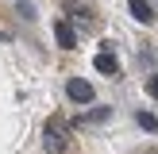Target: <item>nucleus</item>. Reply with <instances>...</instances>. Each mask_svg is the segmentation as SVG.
I'll return each instance as SVG.
<instances>
[{"label":"nucleus","mask_w":158,"mask_h":154,"mask_svg":"<svg viewBox=\"0 0 158 154\" xmlns=\"http://www.w3.org/2000/svg\"><path fill=\"white\" fill-rule=\"evenodd\" d=\"M131 19H139V23H154V8L147 4V0H131Z\"/></svg>","instance_id":"4"},{"label":"nucleus","mask_w":158,"mask_h":154,"mask_svg":"<svg viewBox=\"0 0 158 154\" xmlns=\"http://www.w3.org/2000/svg\"><path fill=\"white\" fill-rule=\"evenodd\" d=\"M43 146H46V154H62V146H66V143H62V131H50V127H46Z\"/></svg>","instance_id":"5"},{"label":"nucleus","mask_w":158,"mask_h":154,"mask_svg":"<svg viewBox=\"0 0 158 154\" xmlns=\"http://www.w3.org/2000/svg\"><path fill=\"white\" fill-rule=\"evenodd\" d=\"M135 120H139V127H147V131H158V116H151V112H139Z\"/></svg>","instance_id":"6"},{"label":"nucleus","mask_w":158,"mask_h":154,"mask_svg":"<svg viewBox=\"0 0 158 154\" xmlns=\"http://www.w3.org/2000/svg\"><path fill=\"white\" fill-rule=\"evenodd\" d=\"M66 92H69V100H73V104H89V100H93V85L81 81V77H69Z\"/></svg>","instance_id":"1"},{"label":"nucleus","mask_w":158,"mask_h":154,"mask_svg":"<svg viewBox=\"0 0 158 154\" xmlns=\"http://www.w3.org/2000/svg\"><path fill=\"white\" fill-rule=\"evenodd\" d=\"M54 38H58V46H62V50H73V46H77V35H73V27H69L66 19H58V23H54Z\"/></svg>","instance_id":"2"},{"label":"nucleus","mask_w":158,"mask_h":154,"mask_svg":"<svg viewBox=\"0 0 158 154\" xmlns=\"http://www.w3.org/2000/svg\"><path fill=\"white\" fill-rule=\"evenodd\" d=\"M147 92H151V96H154V100H158V73H154V77H151V81H147Z\"/></svg>","instance_id":"7"},{"label":"nucleus","mask_w":158,"mask_h":154,"mask_svg":"<svg viewBox=\"0 0 158 154\" xmlns=\"http://www.w3.org/2000/svg\"><path fill=\"white\" fill-rule=\"evenodd\" d=\"M93 66H97V73H116V69H120V62H116L112 50H100L97 58H93Z\"/></svg>","instance_id":"3"}]
</instances>
